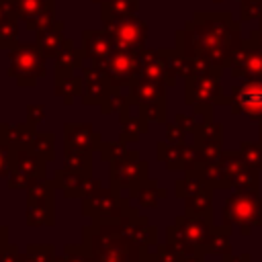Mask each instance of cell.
I'll use <instances>...</instances> for the list:
<instances>
[{"label": "cell", "mask_w": 262, "mask_h": 262, "mask_svg": "<svg viewBox=\"0 0 262 262\" xmlns=\"http://www.w3.org/2000/svg\"><path fill=\"white\" fill-rule=\"evenodd\" d=\"M84 246L94 262H143V246L125 235L119 223H96L86 227Z\"/></svg>", "instance_id": "6da1fadb"}, {"label": "cell", "mask_w": 262, "mask_h": 262, "mask_svg": "<svg viewBox=\"0 0 262 262\" xmlns=\"http://www.w3.org/2000/svg\"><path fill=\"white\" fill-rule=\"evenodd\" d=\"M12 10L29 31H37L55 20V0H12Z\"/></svg>", "instance_id": "30bf717a"}, {"label": "cell", "mask_w": 262, "mask_h": 262, "mask_svg": "<svg viewBox=\"0 0 262 262\" xmlns=\"http://www.w3.org/2000/svg\"><path fill=\"white\" fill-rule=\"evenodd\" d=\"M205 184H207L205 178H203L201 172L194 168V170H186L184 178L176 180V188H174V190H176V196H178V199H186V196L194 194L196 190H201Z\"/></svg>", "instance_id": "d6a6232c"}, {"label": "cell", "mask_w": 262, "mask_h": 262, "mask_svg": "<svg viewBox=\"0 0 262 262\" xmlns=\"http://www.w3.org/2000/svg\"><path fill=\"white\" fill-rule=\"evenodd\" d=\"M229 102L233 113H246L250 119L262 121V82H246L233 88Z\"/></svg>", "instance_id": "4fadbf2b"}, {"label": "cell", "mask_w": 262, "mask_h": 262, "mask_svg": "<svg viewBox=\"0 0 262 262\" xmlns=\"http://www.w3.org/2000/svg\"><path fill=\"white\" fill-rule=\"evenodd\" d=\"M176 123L184 129V131H194L199 127V121L194 117H186V115H176Z\"/></svg>", "instance_id": "bcb514c9"}, {"label": "cell", "mask_w": 262, "mask_h": 262, "mask_svg": "<svg viewBox=\"0 0 262 262\" xmlns=\"http://www.w3.org/2000/svg\"><path fill=\"white\" fill-rule=\"evenodd\" d=\"M131 106V104H129ZM129 106L119 113V123H121V139L123 141H137L141 133L147 131L149 121L137 111V115H129Z\"/></svg>", "instance_id": "d4e9b609"}, {"label": "cell", "mask_w": 262, "mask_h": 262, "mask_svg": "<svg viewBox=\"0 0 262 262\" xmlns=\"http://www.w3.org/2000/svg\"><path fill=\"white\" fill-rule=\"evenodd\" d=\"M63 149H80V151H94L100 149L102 137L92 129L90 123H66L63 125Z\"/></svg>", "instance_id": "5bb4252c"}, {"label": "cell", "mask_w": 262, "mask_h": 262, "mask_svg": "<svg viewBox=\"0 0 262 262\" xmlns=\"http://www.w3.org/2000/svg\"><path fill=\"white\" fill-rule=\"evenodd\" d=\"M31 147L45 160V162H53L55 160V135L49 131V133H35L33 137V143Z\"/></svg>", "instance_id": "e575fe53"}, {"label": "cell", "mask_w": 262, "mask_h": 262, "mask_svg": "<svg viewBox=\"0 0 262 262\" xmlns=\"http://www.w3.org/2000/svg\"><path fill=\"white\" fill-rule=\"evenodd\" d=\"M10 172V145L0 141V176H8Z\"/></svg>", "instance_id": "ee69618b"}, {"label": "cell", "mask_w": 262, "mask_h": 262, "mask_svg": "<svg viewBox=\"0 0 262 262\" xmlns=\"http://www.w3.org/2000/svg\"><path fill=\"white\" fill-rule=\"evenodd\" d=\"M8 244V229L6 225H0V248H4Z\"/></svg>", "instance_id": "681fc988"}, {"label": "cell", "mask_w": 262, "mask_h": 262, "mask_svg": "<svg viewBox=\"0 0 262 262\" xmlns=\"http://www.w3.org/2000/svg\"><path fill=\"white\" fill-rule=\"evenodd\" d=\"M55 262H94L88 248L86 246H78V244H70L66 246V256L57 258Z\"/></svg>", "instance_id": "ab89813d"}, {"label": "cell", "mask_w": 262, "mask_h": 262, "mask_svg": "<svg viewBox=\"0 0 262 262\" xmlns=\"http://www.w3.org/2000/svg\"><path fill=\"white\" fill-rule=\"evenodd\" d=\"M35 133H37V127L29 123H20V125L2 123L0 125V141L10 147H31Z\"/></svg>", "instance_id": "603a6c76"}, {"label": "cell", "mask_w": 262, "mask_h": 262, "mask_svg": "<svg viewBox=\"0 0 262 262\" xmlns=\"http://www.w3.org/2000/svg\"><path fill=\"white\" fill-rule=\"evenodd\" d=\"M55 94L61 96L66 104H72L78 96L84 94V78H82V74H72L68 78L55 80Z\"/></svg>", "instance_id": "83f0119b"}, {"label": "cell", "mask_w": 262, "mask_h": 262, "mask_svg": "<svg viewBox=\"0 0 262 262\" xmlns=\"http://www.w3.org/2000/svg\"><path fill=\"white\" fill-rule=\"evenodd\" d=\"M82 78H84V94H82V102L84 104H98L117 88L111 86L106 74L96 68V66H82Z\"/></svg>", "instance_id": "2e32d148"}, {"label": "cell", "mask_w": 262, "mask_h": 262, "mask_svg": "<svg viewBox=\"0 0 262 262\" xmlns=\"http://www.w3.org/2000/svg\"><path fill=\"white\" fill-rule=\"evenodd\" d=\"M27 252H31L37 262H55L57 260L55 250H53L51 244H29Z\"/></svg>", "instance_id": "60d3db41"}, {"label": "cell", "mask_w": 262, "mask_h": 262, "mask_svg": "<svg viewBox=\"0 0 262 262\" xmlns=\"http://www.w3.org/2000/svg\"><path fill=\"white\" fill-rule=\"evenodd\" d=\"M229 237H231V227L221 223V227H215V231H213V235L205 248V254H215L221 258L229 256L231 254V239Z\"/></svg>", "instance_id": "f1b7e54d"}, {"label": "cell", "mask_w": 262, "mask_h": 262, "mask_svg": "<svg viewBox=\"0 0 262 262\" xmlns=\"http://www.w3.org/2000/svg\"><path fill=\"white\" fill-rule=\"evenodd\" d=\"M139 8V0H104L100 4V23L113 25L127 16H133Z\"/></svg>", "instance_id": "cb8c5ba5"}, {"label": "cell", "mask_w": 262, "mask_h": 262, "mask_svg": "<svg viewBox=\"0 0 262 262\" xmlns=\"http://www.w3.org/2000/svg\"><path fill=\"white\" fill-rule=\"evenodd\" d=\"M147 180V162L139 160L137 151H131V156L111 162V188L121 194L123 190H129L133 196L137 188Z\"/></svg>", "instance_id": "52a82bcc"}, {"label": "cell", "mask_w": 262, "mask_h": 262, "mask_svg": "<svg viewBox=\"0 0 262 262\" xmlns=\"http://www.w3.org/2000/svg\"><path fill=\"white\" fill-rule=\"evenodd\" d=\"M127 156H131V151H129V147H125V141L121 139V141H108V143H102L100 145V158L104 160V162H117V160H123V158H127Z\"/></svg>", "instance_id": "74e56055"}, {"label": "cell", "mask_w": 262, "mask_h": 262, "mask_svg": "<svg viewBox=\"0 0 262 262\" xmlns=\"http://www.w3.org/2000/svg\"><path fill=\"white\" fill-rule=\"evenodd\" d=\"M63 168L82 172V174H92V160L90 151H80V149H63Z\"/></svg>", "instance_id": "1f68e13d"}, {"label": "cell", "mask_w": 262, "mask_h": 262, "mask_svg": "<svg viewBox=\"0 0 262 262\" xmlns=\"http://www.w3.org/2000/svg\"><path fill=\"white\" fill-rule=\"evenodd\" d=\"M186 102L199 104V102H223L219 94V86L211 78L203 76H190L186 82Z\"/></svg>", "instance_id": "44dd1931"}, {"label": "cell", "mask_w": 262, "mask_h": 262, "mask_svg": "<svg viewBox=\"0 0 262 262\" xmlns=\"http://www.w3.org/2000/svg\"><path fill=\"white\" fill-rule=\"evenodd\" d=\"M139 78L145 80H154V82H164L168 86L174 84V74L170 72L164 53L162 51H154V49H141L139 51Z\"/></svg>", "instance_id": "e0dca14e"}, {"label": "cell", "mask_w": 262, "mask_h": 262, "mask_svg": "<svg viewBox=\"0 0 262 262\" xmlns=\"http://www.w3.org/2000/svg\"><path fill=\"white\" fill-rule=\"evenodd\" d=\"M194 135V143L192 145H205V143H223V125L213 123V121H205L199 123V127L192 131Z\"/></svg>", "instance_id": "4dcf8cb0"}, {"label": "cell", "mask_w": 262, "mask_h": 262, "mask_svg": "<svg viewBox=\"0 0 262 262\" xmlns=\"http://www.w3.org/2000/svg\"><path fill=\"white\" fill-rule=\"evenodd\" d=\"M158 160L166 164L168 170H194L201 164V154L194 145H174L168 141L158 143Z\"/></svg>", "instance_id": "8fae6325"}, {"label": "cell", "mask_w": 262, "mask_h": 262, "mask_svg": "<svg viewBox=\"0 0 262 262\" xmlns=\"http://www.w3.org/2000/svg\"><path fill=\"white\" fill-rule=\"evenodd\" d=\"M260 143H262V121H260V139H258Z\"/></svg>", "instance_id": "816d5d0a"}, {"label": "cell", "mask_w": 262, "mask_h": 262, "mask_svg": "<svg viewBox=\"0 0 262 262\" xmlns=\"http://www.w3.org/2000/svg\"><path fill=\"white\" fill-rule=\"evenodd\" d=\"M104 29L108 31L113 45L117 49H135L141 51L145 47V39H147V25L139 18L127 16L123 20H117L113 25H104Z\"/></svg>", "instance_id": "9c48e42d"}, {"label": "cell", "mask_w": 262, "mask_h": 262, "mask_svg": "<svg viewBox=\"0 0 262 262\" xmlns=\"http://www.w3.org/2000/svg\"><path fill=\"white\" fill-rule=\"evenodd\" d=\"M215 231L213 217H201V215H180L176 217L174 225L168 227L166 239L168 244L176 246L180 252H203Z\"/></svg>", "instance_id": "7a4b0ae2"}, {"label": "cell", "mask_w": 262, "mask_h": 262, "mask_svg": "<svg viewBox=\"0 0 262 262\" xmlns=\"http://www.w3.org/2000/svg\"><path fill=\"white\" fill-rule=\"evenodd\" d=\"M20 262H37V260H35V256L31 252L25 250V252H20Z\"/></svg>", "instance_id": "f907efd6"}, {"label": "cell", "mask_w": 262, "mask_h": 262, "mask_svg": "<svg viewBox=\"0 0 262 262\" xmlns=\"http://www.w3.org/2000/svg\"><path fill=\"white\" fill-rule=\"evenodd\" d=\"M164 196H166V188L158 186V182L149 180V178L135 192V199H137V203L141 207H156L160 203V199H164Z\"/></svg>", "instance_id": "836d02e7"}, {"label": "cell", "mask_w": 262, "mask_h": 262, "mask_svg": "<svg viewBox=\"0 0 262 262\" xmlns=\"http://www.w3.org/2000/svg\"><path fill=\"white\" fill-rule=\"evenodd\" d=\"M184 129L178 125V123H174V125H168L166 127V141L168 143H174V145H182L184 143Z\"/></svg>", "instance_id": "7bdbcfd3"}, {"label": "cell", "mask_w": 262, "mask_h": 262, "mask_svg": "<svg viewBox=\"0 0 262 262\" xmlns=\"http://www.w3.org/2000/svg\"><path fill=\"white\" fill-rule=\"evenodd\" d=\"M129 98H131V104L135 106H149V104L166 102L164 82H154V80L135 76L133 82L129 84Z\"/></svg>", "instance_id": "ac0fdd59"}, {"label": "cell", "mask_w": 262, "mask_h": 262, "mask_svg": "<svg viewBox=\"0 0 262 262\" xmlns=\"http://www.w3.org/2000/svg\"><path fill=\"white\" fill-rule=\"evenodd\" d=\"M196 170L201 172V176L205 178V182L213 188H229L231 186V178L225 172V168L221 166L219 160L215 162H201L196 166Z\"/></svg>", "instance_id": "4316f807"}, {"label": "cell", "mask_w": 262, "mask_h": 262, "mask_svg": "<svg viewBox=\"0 0 262 262\" xmlns=\"http://www.w3.org/2000/svg\"><path fill=\"white\" fill-rule=\"evenodd\" d=\"M213 186L205 184L201 190L184 199V211L186 215H201V217H213Z\"/></svg>", "instance_id": "484cf974"}, {"label": "cell", "mask_w": 262, "mask_h": 262, "mask_svg": "<svg viewBox=\"0 0 262 262\" xmlns=\"http://www.w3.org/2000/svg\"><path fill=\"white\" fill-rule=\"evenodd\" d=\"M223 262H225V260H223Z\"/></svg>", "instance_id": "db71d44e"}, {"label": "cell", "mask_w": 262, "mask_h": 262, "mask_svg": "<svg viewBox=\"0 0 262 262\" xmlns=\"http://www.w3.org/2000/svg\"><path fill=\"white\" fill-rule=\"evenodd\" d=\"M0 262H20V252L16 250V246L6 244L4 248H0Z\"/></svg>", "instance_id": "f6af8a7d"}, {"label": "cell", "mask_w": 262, "mask_h": 262, "mask_svg": "<svg viewBox=\"0 0 262 262\" xmlns=\"http://www.w3.org/2000/svg\"><path fill=\"white\" fill-rule=\"evenodd\" d=\"M45 117V106L43 104H27V123L37 127Z\"/></svg>", "instance_id": "b9f144b4"}, {"label": "cell", "mask_w": 262, "mask_h": 262, "mask_svg": "<svg viewBox=\"0 0 262 262\" xmlns=\"http://www.w3.org/2000/svg\"><path fill=\"white\" fill-rule=\"evenodd\" d=\"M129 104H131L129 92L123 94V88H117V90H113V92L100 102V111H102L104 115H108V113H113V111L121 113V111H125Z\"/></svg>", "instance_id": "8d00e7d4"}, {"label": "cell", "mask_w": 262, "mask_h": 262, "mask_svg": "<svg viewBox=\"0 0 262 262\" xmlns=\"http://www.w3.org/2000/svg\"><path fill=\"white\" fill-rule=\"evenodd\" d=\"M35 41L41 47V51L45 53V57L55 59V55L59 53V49H61V45L66 41V37H63V23L55 18L53 23L37 29L35 31Z\"/></svg>", "instance_id": "7402d4cb"}, {"label": "cell", "mask_w": 262, "mask_h": 262, "mask_svg": "<svg viewBox=\"0 0 262 262\" xmlns=\"http://www.w3.org/2000/svg\"><path fill=\"white\" fill-rule=\"evenodd\" d=\"M100 70L106 74L113 88H129L139 72V51L135 49H113Z\"/></svg>", "instance_id": "ba28073f"}, {"label": "cell", "mask_w": 262, "mask_h": 262, "mask_svg": "<svg viewBox=\"0 0 262 262\" xmlns=\"http://www.w3.org/2000/svg\"><path fill=\"white\" fill-rule=\"evenodd\" d=\"M82 49H84L86 59H90L92 66L100 68L104 63V59L113 53L115 45H113V39L106 29H100V31L84 29L82 31Z\"/></svg>", "instance_id": "9a60e30c"}, {"label": "cell", "mask_w": 262, "mask_h": 262, "mask_svg": "<svg viewBox=\"0 0 262 262\" xmlns=\"http://www.w3.org/2000/svg\"><path fill=\"white\" fill-rule=\"evenodd\" d=\"M53 182L57 188H61L66 192V196H86L94 186H98L100 182H96L92 178V174H82V172H74V170H57L53 176Z\"/></svg>", "instance_id": "d6986e66"}, {"label": "cell", "mask_w": 262, "mask_h": 262, "mask_svg": "<svg viewBox=\"0 0 262 262\" xmlns=\"http://www.w3.org/2000/svg\"><path fill=\"white\" fill-rule=\"evenodd\" d=\"M18 23L16 16L0 23V49H12L18 45Z\"/></svg>", "instance_id": "d590c367"}, {"label": "cell", "mask_w": 262, "mask_h": 262, "mask_svg": "<svg viewBox=\"0 0 262 262\" xmlns=\"http://www.w3.org/2000/svg\"><path fill=\"white\" fill-rule=\"evenodd\" d=\"M221 223L237 227L242 235H250L254 227L262 225V196L258 192L235 190L225 199Z\"/></svg>", "instance_id": "3957f363"}, {"label": "cell", "mask_w": 262, "mask_h": 262, "mask_svg": "<svg viewBox=\"0 0 262 262\" xmlns=\"http://www.w3.org/2000/svg\"><path fill=\"white\" fill-rule=\"evenodd\" d=\"M12 16H16L12 10V0H0V23L8 20Z\"/></svg>", "instance_id": "7dc6e473"}, {"label": "cell", "mask_w": 262, "mask_h": 262, "mask_svg": "<svg viewBox=\"0 0 262 262\" xmlns=\"http://www.w3.org/2000/svg\"><path fill=\"white\" fill-rule=\"evenodd\" d=\"M45 53L35 43H18L8 49V76L16 80L23 88H33L39 78L47 74L45 70Z\"/></svg>", "instance_id": "277c9868"}, {"label": "cell", "mask_w": 262, "mask_h": 262, "mask_svg": "<svg viewBox=\"0 0 262 262\" xmlns=\"http://www.w3.org/2000/svg\"><path fill=\"white\" fill-rule=\"evenodd\" d=\"M10 172L29 180V186L45 176V160L33 147H10Z\"/></svg>", "instance_id": "7c38bea8"}, {"label": "cell", "mask_w": 262, "mask_h": 262, "mask_svg": "<svg viewBox=\"0 0 262 262\" xmlns=\"http://www.w3.org/2000/svg\"><path fill=\"white\" fill-rule=\"evenodd\" d=\"M239 154L244 156V160H246L250 166L262 170V143H260V141H258V143H254V141H242Z\"/></svg>", "instance_id": "f35d334b"}, {"label": "cell", "mask_w": 262, "mask_h": 262, "mask_svg": "<svg viewBox=\"0 0 262 262\" xmlns=\"http://www.w3.org/2000/svg\"><path fill=\"white\" fill-rule=\"evenodd\" d=\"M84 49L82 47H76L72 39H66L59 53L55 55V80L59 78H68L72 76L76 70H82L84 66Z\"/></svg>", "instance_id": "ffe728a7"}, {"label": "cell", "mask_w": 262, "mask_h": 262, "mask_svg": "<svg viewBox=\"0 0 262 262\" xmlns=\"http://www.w3.org/2000/svg\"><path fill=\"white\" fill-rule=\"evenodd\" d=\"M55 182L43 178H37L27 188V225H53L55 223Z\"/></svg>", "instance_id": "8992f818"}, {"label": "cell", "mask_w": 262, "mask_h": 262, "mask_svg": "<svg viewBox=\"0 0 262 262\" xmlns=\"http://www.w3.org/2000/svg\"><path fill=\"white\" fill-rule=\"evenodd\" d=\"M231 186L235 190H246V192H258L260 190V170L254 166H244L239 172L231 176Z\"/></svg>", "instance_id": "f546056e"}, {"label": "cell", "mask_w": 262, "mask_h": 262, "mask_svg": "<svg viewBox=\"0 0 262 262\" xmlns=\"http://www.w3.org/2000/svg\"><path fill=\"white\" fill-rule=\"evenodd\" d=\"M223 260H225V262H250L252 256H250V254H237V256H231V254H229V256H225Z\"/></svg>", "instance_id": "c3c4849f"}, {"label": "cell", "mask_w": 262, "mask_h": 262, "mask_svg": "<svg viewBox=\"0 0 262 262\" xmlns=\"http://www.w3.org/2000/svg\"><path fill=\"white\" fill-rule=\"evenodd\" d=\"M129 211L131 207L125 196L117 194L113 188H102L100 184L84 196V215L94 217L96 223H117Z\"/></svg>", "instance_id": "5b68a950"}, {"label": "cell", "mask_w": 262, "mask_h": 262, "mask_svg": "<svg viewBox=\"0 0 262 262\" xmlns=\"http://www.w3.org/2000/svg\"><path fill=\"white\" fill-rule=\"evenodd\" d=\"M92 2H94V4H102L104 0H92Z\"/></svg>", "instance_id": "f5cc1de1"}]
</instances>
